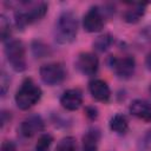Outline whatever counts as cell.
<instances>
[{
    "label": "cell",
    "instance_id": "obj_1",
    "mask_svg": "<svg viewBox=\"0 0 151 151\" xmlns=\"http://www.w3.org/2000/svg\"><path fill=\"white\" fill-rule=\"evenodd\" d=\"M78 32V20L73 12H64L58 18V21L55 24L54 29V37L57 42L61 45L71 44Z\"/></svg>",
    "mask_w": 151,
    "mask_h": 151
},
{
    "label": "cell",
    "instance_id": "obj_2",
    "mask_svg": "<svg viewBox=\"0 0 151 151\" xmlns=\"http://www.w3.org/2000/svg\"><path fill=\"white\" fill-rule=\"evenodd\" d=\"M41 88L32 79H25L15 93V104L21 110H28L41 98Z\"/></svg>",
    "mask_w": 151,
    "mask_h": 151
},
{
    "label": "cell",
    "instance_id": "obj_3",
    "mask_svg": "<svg viewBox=\"0 0 151 151\" xmlns=\"http://www.w3.org/2000/svg\"><path fill=\"white\" fill-rule=\"evenodd\" d=\"M5 54L14 71L22 72L26 68L25 47L20 40H9L5 46Z\"/></svg>",
    "mask_w": 151,
    "mask_h": 151
},
{
    "label": "cell",
    "instance_id": "obj_4",
    "mask_svg": "<svg viewBox=\"0 0 151 151\" xmlns=\"http://www.w3.org/2000/svg\"><path fill=\"white\" fill-rule=\"evenodd\" d=\"M40 77L45 84L54 86L65 79L66 71L60 63H48L40 67Z\"/></svg>",
    "mask_w": 151,
    "mask_h": 151
},
{
    "label": "cell",
    "instance_id": "obj_5",
    "mask_svg": "<svg viewBox=\"0 0 151 151\" xmlns=\"http://www.w3.org/2000/svg\"><path fill=\"white\" fill-rule=\"evenodd\" d=\"M47 12V5L41 2L28 11H18L15 13V24L18 27L24 28L26 25L40 20Z\"/></svg>",
    "mask_w": 151,
    "mask_h": 151
},
{
    "label": "cell",
    "instance_id": "obj_6",
    "mask_svg": "<svg viewBox=\"0 0 151 151\" xmlns=\"http://www.w3.org/2000/svg\"><path fill=\"white\" fill-rule=\"evenodd\" d=\"M110 66L114 71V73L119 78H130L133 72H134V59L130 55L123 57V58H117V57H111L110 58Z\"/></svg>",
    "mask_w": 151,
    "mask_h": 151
},
{
    "label": "cell",
    "instance_id": "obj_7",
    "mask_svg": "<svg viewBox=\"0 0 151 151\" xmlns=\"http://www.w3.org/2000/svg\"><path fill=\"white\" fill-rule=\"evenodd\" d=\"M76 66L83 74L93 76L98 71L99 61H98V58L93 53L85 52V53H80L78 55L77 61H76Z\"/></svg>",
    "mask_w": 151,
    "mask_h": 151
},
{
    "label": "cell",
    "instance_id": "obj_8",
    "mask_svg": "<svg viewBox=\"0 0 151 151\" xmlns=\"http://www.w3.org/2000/svg\"><path fill=\"white\" fill-rule=\"evenodd\" d=\"M83 26H84V29L90 32V33L101 31V28L104 26V19H103V15H101L100 11L97 7H92L84 15Z\"/></svg>",
    "mask_w": 151,
    "mask_h": 151
},
{
    "label": "cell",
    "instance_id": "obj_9",
    "mask_svg": "<svg viewBox=\"0 0 151 151\" xmlns=\"http://www.w3.org/2000/svg\"><path fill=\"white\" fill-rule=\"evenodd\" d=\"M44 130V120L40 116L33 114L26 118L20 125V132L24 137H33L35 133Z\"/></svg>",
    "mask_w": 151,
    "mask_h": 151
},
{
    "label": "cell",
    "instance_id": "obj_10",
    "mask_svg": "<svg viewBox=\"0 0 151 151\" xmlns=\"http://www.w3.org/2000/svg\"><path fill=\"white\" fill-rule=\"evenodd\" d=\"M60 104L64 109L68 111L78 110L83 104V93L77 88L67 90L63 93L60 98Z\"/></svg>",
    "mask_w": 151,
    "mask_h": 151
},
{
    "label": "cell",
    "instance_id": "obj_11",
    "mask_svg": "<svg viewBox=\"0 0 151 151\" xmlns=\"http://www.w3.org/2000/svg\"><path fill=\"white\" fill-rule=\"evenodd\" d=\"M88 90H90L91 96H92L96 100L103 101V103L109 101L110 96H111V92H110L109 85H107L104 80H100V79H94V80H92V81L90 83V85H88Z\"/></svg>",
    "mask_w": 151,
    "mask_h": 151
},
{
    "label": "cell",
    "instance_id": "obj_12",
    "mask_svg": "<svg viewBox=\"0 0 151 151\" xmlns=\"http://www.w3.org/2000/svg\"><path fill=\"white\" fill-rule=\"evenodd\" d=\"M130 113L144 122H151V103L136 99L130 105Z\"/></svg>",
    "mask_w": 151,
    "mask_h": 151
},
{
    "label": "cell",
    "instance_id": "obj_13",
    "mask_svg": "<svg viewBox=\"0 0 151 151\" xmlns=\"http://www.w3.org/2000/svg\"><path fill=\"white\" fill-rule=\"evenodd\" d=\"M144 13H145V4H132V6L124 12L123 19L129 24H136L142 19Z\"/></svg>",
    "mask_w": 151,
    "mask_h": 151
},
{
    "label": "cell",
    "instance_id": "obj_14",
    "mask_svg": "<svg viewBox=\"0 0 151 151\" xmlns=\"http://www.w3.org/2000/svg\"><path fill=\"white\" fill-rule=\"evenodd\" d=\"M99 132L96 129L88 130L83 137V151H97L99 144Z\"/></svg>",
    "mask_w": 151,
    "mask_h": 151
},
{
    "label": "cell",
    "instance_id": "obj_15",
    "mask_svg": "<svg viewBox=\"0 0 151 151\" xmlns=\"http://www.w3.org/2000/svg\"><path fill=\"white\" fill-rule=\"evenodd\" d=\"M110 129L118 134H124L129 129V122L126 117L122 113L114 114L110 120Z\"/></svg>",
    "mask_w": 151,
    "mask_h": 151
},
{
    "label": "cell",
    "instance_id": "obj_16",
    "mask_svg": "<svg viewBox=\"0 0 151 151\" xmlns=\"http://www.w3.org/2000/svg\"><path fill=\"white\" fill-rule=\"evenodd\" d=\"M113 42V38L111 34L106 33V34H101L99 35L94 41H93V47L96 51L98 52H104L106 51Z\"/></svg>",
    "mask_w": 151,
    "mask_h": 151
},
{
    "label": "cell",
    "instance_id": "obj_17",
    "mask_svg": "<svg viewBox=\"0 0 151 151\" xmlns=\"http://www.w3.org/2000/svg\"><path fill=\"white\" fill-rule=\"evenodd\" d=\"M55 151H77V142L73 137H64L57 145Z\"/></svg>",
    "mask_w": 151,
    "mask_h": 151
},
{
    "label": "cell",
    "instance_id": "obj_18",
    "mask_svg": "<svg viewBox=\"0 0 151 151\" xmlns=\"http://www.w3.org/2000/svg\"><path fill=\"white\" fill-rule=\"evenodd\" d=\"M52 142H53V138L51 134H47V133L41 134L37 142L35 151H48Z\"/></svg>",
    "mask_w": 151,
    "mask_h": 151
},
{
    "label": "cell",
    "instance_id": "obj_19",
    "mask_svg": "<svg viewBox=\"0 0 151 151\" xmlns=\"http://www.w3.org/2000/svg\"><path fill=\"white\" fill-rule=\"evenodd\" d=\"M11 34V26L8 20L6 19L5 15L0 17V35H1V40L5 41L7 38H9Z\"/></svg>",
    "mask_w": 151,
    "mask_h": 151
},
{
    "label": "cell",
    "instance_id": "obj_20",
    "mask_svg": "<svg viewBox=\"0 0 151 151\" xmlns=\"http://www.w3.org/2000/svg\"><path fill=\"white\" fill-rule=\"evenodd\" d=\"M32 50H33V53H34V55H35L37 58H42V57H45V55L47 54V52H48L47 46L44 45V44L40 42V41L33 42Z\"/></svg>",
    "mask_w": 151,
    "mask_h": 151
},
{
    "label": "cell",
    "instance_id": "obj_21",
    "mask_svg": "<svg viewBox=\"0 0 151 151\" xmlns=\"http://www.w3.org/2000/svg\"><path fill=\"white\" fill-rule=\"evenodd\" d=\"M0 84H1V94L5 96L8 87H9V78L7 77V74L5 72L1 73V79H0Z\"/></svg>",
    "mask_w": 151,
    "mask_h": 151
},
{
    "label": "cell",
    "instance_id": "obj_22",
    "mask_svg": "<svg viewBox=\"0 0 151 151\" xmlns=\"http://www.w3.org/2000/svg\"><path fill=\"white\" fill-rule=\"evenodd\" d=\"M1 151H17V149H15V145L12 142L5 140L1 145Z\"/></svg>",
    "mask_w": 151,
    "mask_h": 151
},
{
    "label": "cell",
    "instance_id": "obj_23",
    "mask_svg": "<svg viewBox=\"0 0 151 151\" xmlns=\"http://www.w3.org/2000/svg\"><path fill=\"white\" fill-rule=\"evenodd\" d=\"M86 114L91 119H94V118H97V110L94 107H87L86 109Z\"/></svg>",
    "mask_w": 151,
    "mask_h": 151
},
{
    "label": "cell",
    "instance_id": "obj_24",
    "mask_svg": "<svg viewBox=\"0 0 151 151\" xmlns=\"http://www.w3.org/2000/svg\"><path fill=\"white\" fill-rule=\"evenodd\" d=\"M146 66L149 70H151V53H149L146 57Z\"/></svg>",
    "mask_w": 151,
    "mask_h": 151
},
{
    "label": "cell",
    "instance_id": "obj_25",
    "mask_svg": "<svg viewBox=\"0 0 151 151\" xmlns=\"http://www.w3.org/2000/svg\"><path fill=\"white\" fill-rule=\"evenodd\" d=\"M145 34H146V38H149V39L151 40V27H146Z\"/></svg>",
    "mask_w": 151,
    "mask_h": 151
},
{
    "label": "cell",
    "instance_id": "obj_26",
    "mask_svg": "<svg viewBox=\"0 0 151 151\" xmlns=\"http://www.w3.org/2000/svg\"><path fill=\"white\" fill-rule=\"evenodd\" d=\"M150 92H151V87H150Z\"/></svg>",
    "mask_w": 151,
    "mask_h": 151
}]
</instances>
